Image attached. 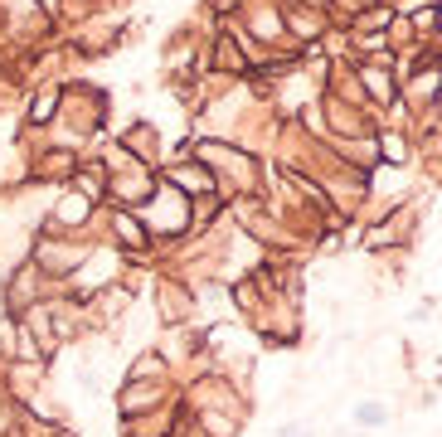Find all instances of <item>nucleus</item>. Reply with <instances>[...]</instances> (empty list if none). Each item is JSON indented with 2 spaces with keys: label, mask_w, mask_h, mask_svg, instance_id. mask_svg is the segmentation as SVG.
<instances>
[{
  "label": "nucleus",
  "mask_w": 442,
  "mask_h": 437,
  "mask_svg": "<svg viewBox=\"0 0 442 437\" xmlns=\"http://www.w3.org/2000/svg\"><path fill=\"white\" fill-rule=\"evenodd\" d=\"M117 229H122V238H132V243H141V224H136V218H127V214H117Z\"/></svg>",
  "instance_id": "1"
},
{
  "label": "nucleus",
  "mask_w": 442,
  "mask_h": 437,
  "mask_svg": "<svg viewBox=\"0 0 442 437\" xmlns=\"http://www.w3.org/2000/svg\"><path fill=\"white\" fill-rule=\"evenodd\" d=\"M83 214H88V209H83V199H69V209H64V218H69V224H78Z\"/></svg>",
  "instance_id": "2"
}]
</instances>
